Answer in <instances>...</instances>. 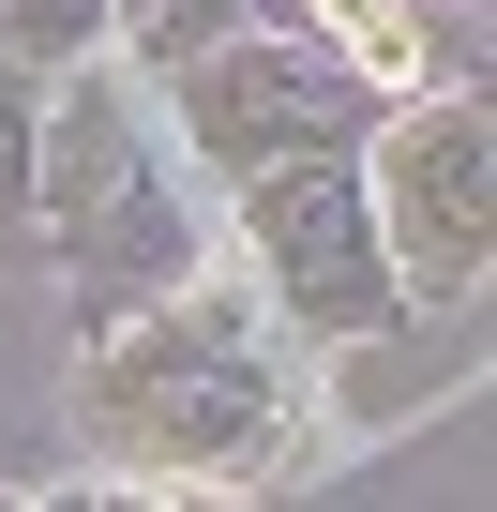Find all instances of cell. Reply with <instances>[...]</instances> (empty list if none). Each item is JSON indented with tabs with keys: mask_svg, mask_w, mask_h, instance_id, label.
<instances>
[{
	"mask_svg": "<svg viewBox=\"0 0 497 512\" xmlns=\"http://www.w3.org/2000/svg\"><path fill=\"white\" fill-rule=\"evenodd\" d=\"M91 422H106V452H136V467H196V452H241L272 422V392L241 377V347L196 317V302H151V317H121L106 347H91Z\"/></svg>",
	"mask_w": 497,
	"mask_h": 512,
	"instance_id": "6da1fadb",
	"label": "cell"
},
{
	"mask_svg": "<svg viewBox=\"0 0 497 512\" xmlns=\"http://www.w3.org/2000/svg\"><path fill=\"white\" fill-rule=\"evenodd\" d=\"M377 272L392 287H467L482 272V106H422L392 151H377Z\"/></svg>",
	"mask_w": 497,
	"mask_h": 512,
	"instance_id": "7a4b0ae2",
	"label": "cell"
},
{
	"mask_svg": "<svg viewBox=\"0 0 497 512\" xmlns=\"http://www.w3.org/2000/svg\"><path fill=\"white\" fill-rule=\"evenodd\" d=\"M196 151L211 166H317V136H347V61H317V46H196Z\"/></svg>",
	"mask_w": 497,
	"mask_h": 512,
	"instance_id": "3957f363",
	"label": "cell"
},
{
	"mask_svg": "<svg viewBox=\"0 0 497 512\" xmlns=\"http://www.w3.org/2000/svg\"><path fill=\"white\" fill-rule=\"evenodd\" d=\"M46 196H61V226L106 256V272H181V226H166L151 181H136L121 91H76V106H61V136H46Z\"/></svg>",
	"mask_w": 497,
	"mask_h": 512,
	"instance_id": "277c9868",
	"label": "cell"
},
{
	"mask_svg": "<svg viewBox=\"0 0 497 512\" xmlns=\"http://www.w3.org/2000/svg\"><path fill=\"white\" fill-rule=\"evenodd\" d=\"M257 241H272V272H287V302H302L317 332H362V317L392 302V272H377V241H362V196H347V181L272 166V181H257Z\"/></svg>",
	"mask_w": 497,
	"mask_h": 512,
	"instance_id": "5b68a950",
	"label": "cell"
},
{
	"mask_svg": "<svg viewBox=\"0 0 497 512\" xmlns=\"http://www.w3.org/2000/svg\"><path fill=\"white\" fill-rule=\"evenodd\" d=\"M272 16H302L317 46H347V76H392V91H422V76L452 61L422 0H272Z\"/></svg>",
	"mask_w": 497,
	"mask_h": 512,
	"instance_id": "8992f818",
	"label": "cell"
},
{
	"mask_svg": "<svg viewBox=\"0 0 497 512\" xmlns=\"http://www.w3.org/2000/svg\"><path fill=\"white\" fill-rule=\"evenodd\" d=\"M106 0H0V61H31V46H91Z\"/></svg>",
	"mask_w": 497,
	"mask_h": 512,
	"instance_id": "52a82bcc",
	"label": "cell"
},
{
	"mask_svg": "<svg viewBox=\"0 0 497 512\" xmlns=\"http://www.w3.org/2000/svg\"><path fill=\"white\" fill-rule=\"evenodd\" d=\"M136 16V46H166V61H196L211 31H226V0H121Z\"/></svg>",
	"mask_w": 497,
	"mask_h": 512,
	"instance_id": "ba28073f",
	"label": "cell"
},
{
	"mask_svg": "<svg viewBox=\"0 0 497 512\" xmlns=\"http://www.w3.org/2000/svg\"><path fill=\"white\" fill-rule=\"evenodd\" d=\"M166 512H241V497L226 482H166Z\"/></svg>",
	"mask_w": 497,
	"mask_h": 512,
	"instance_id": "9c48e42d",
	"label": "cell"
},
{
	"mask_svg": "<svg viewBox=\"0 0 497 512\" xmlns=\"http://www.w3.org/2000/svg\"><path fill=\"white\" fill-rule=\"evenodd\" d=\"M0 211H16V91H0Z\"/></svg>",
	"mask_w": 497,
	"mask_h": 512,
	"instance_id": "30bf717a",
	"label": "cell"
}]
</instances>
